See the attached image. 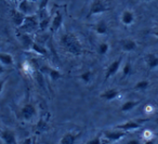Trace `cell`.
I'll list each match as a JSON object with an SVG mask.
<instances>
[{
	"mask_svg": "<svg viewBox=\"0 0 158 144\" xmlns=\"http://www.w3.org/2000/svg\"><path fill=\"white\" fill-rule=\"evenodd\" d=\"M61 44L68 53L73 55H80L82 53V44L77 36L72 33H66L62 36Z\"/></svg>",
	"mask_w": 158,
	"mask_h": 144,
	"instance_id": "cell-1",
	"label": "cell"
},
{
	"mask_svg": "<svg viewBox=\"0 0 158 144\" xmlns=\"http://www.w3.org/2000/svg\"><path fill=\"white\" fill-rule=\"evenodd\" d=\"M108 10L107 3L104 0H93L90 5V9H89V14L90 15H99Z\"/></svg>",
	"mask_w": 158,
	"mask_h": 144,
	"instance_id": "cell-2",
	"label": "cell"
},
{
	"mask_svg": "<svg viewBox=\"0 0 158 144\" xmlns=\"http://www.w3.org/2000/svg\"><path fill=\"white\" fill-rule=\"evenodd\" d=\"M18 10L20 12H22L23 14H25L26 16L28 15H34L35 11L38 10V7L35 6V2H31L28 0H21L19 3Z\"/></svg>",
	"mask_w": 158,
	"mask_h": 144,
	"instance_id": "cell-3",
	"label": "cell"
},
{
	"mask_svg": "<svg viewBox=\"0 0 158 144\" xmlns=\"http://www.w3.org/2000/svg\"><path fill=\"white\" fill-rule=\"evenodd\" d=\"M146 121V119H143V120H129V121H126L123 122L120 125H117L116 129L118 130H123L125 132L127 131H131V130H136V129L141 128L143 125V122Z\"/></svg>",
	"mask_w": 158,
	"mask_h": 144,
	"instance_id": "cell-4",
	"label": "cell"
},
{
	"mask_svg": "<svg viewBox=\"0 0 158 144\" xmlns=\"http://www.w3.org/2000/svg\"><path fill=\"white\" fill-rule=\"evenodd\" d=\"M103 135L106 139V141L115 142V141H118V140L123 139L126 135V132L123 130L116 129V130H114V131H105V132H103Z\"/></svg>",
	"mask_w": 158,
	"mask_h": 144,
	"instance_id": "cell-5",
	"label": "cell"
},
{
	"mask_svg": "<svg viewBox=\"0 0 158 144\" xmlns=\"http://www.w3.org/2000/svg\"><path fill=\"white\" fill-rule=\"evenodd\" d=\"M38 24H39V23H38V20L36 19V16L28 15V16H26L24 24H23L20 28L25 32H31V31H35V28L38 26Z\"/></svg>",
	"mask_w": 158,
	"mask_h": 144,
	"instance_id": "cell-6",
	"label": "cell"
},
{
	"mask_svg": "<svg viewBox=\"0 0 158 144\" xmlns=\"http://www.w3.org/2000/svg\"><path fill=\"white\" fill-rule=\"evenodd\" d=\"M120 21L123 25L126 26H130L134 23L135 21V14L132 10H123V13H121V16H120Z\"/></svg>",
	"mask_w": 158,
	"mask_h": 144,
	"instance_id": "cell-7",
	"label": "cell"
},
{
	"mask_svg": "<svg viewBox=\"0 0 158 144\" xmlns=\"http://www.w3.org/2000/svg\"><path fill=\"white\" fill-rule=\"evenodd\" d=\"M121 61H123V60H121V57H120V59L115 60L114 62H112V63L110 64V66H108L107 70H106V74H105L106 79L115 76V75L118 73L119 68H120V65H121Z\"/></svg>",
	"mask_w": 158,
	"mask_h": 144,
	"instance_id": "cell-8",
	"label": "cell"
},
{
	"mask_svg": "<svg viewBox=\"0 0 158 144\" xmlns=\"http://www.w3.org/2000/svg\"><path fill=\"white\" fill-rule=\"evenodd\" d=\"M62 24H63V15H62L61 12H56L53 16L52 21H51V25H50V31L55 33L61 28Z\"/></svg>",
	"mask_w": 158,
	"mask_h": 144,
	"instance_id": "cell-9",
	"label": "cell"
},
{
	"mask_svg": "<svg viewBox=\"0 0 158 144\" xmlns=\"http://www.w3.org/2000/svg\"><path fill=\"white\" fill-rule=\"evenodd\" d=\"M21 114H22V117L24 118L25 120L31 119V118H33L34 116L36 115L35 106H34L33 104L24 105V106H23V108H22V112H21Z\"/></svg>",
	"mask_w": 158,
	"mask_h": 144,
	"instance_id": "cell-10",
	"label": "cell"
},
{
	"mask_svg": "<svg viewBox=\"0 0 158 144\" xmlns=\"http://www.w3.org/2000/svg\"><path fill=\"white\" fill-rule=\"evenodd\" d=\"M0 137L6 144H16L15 133L11 130H3L0 133Z\"/></svg>",
	"mask_w": 158,
	"mask_h": 144,
	"instance_id": "cell-11",
	"label": "cell"
},
{
	"mask_svg": "<svg viewBox=\"0 0 158 144\" xmlns=\"http://www.w3.org/2000/svg\"><path fill=\"white\" fill-rule=\"evenodd\" d=\"M120 46H121V49L126 52H131V51H134L138 47V44H136L135 40L133 39H123L120 41Z\"/></svg>",
	"mask_w": 158,
	"mask_h": 144,
	"instance_id": "cell-12",
	"label": "cell"
},
{
	"mask_svg": "<svg viewBox=\"0 0 158 144\" xmlns=\"http://www.w3.org/2000/svg\"><path fill=\"white\" fill-rule=\"evenodd\" d=\"M145 63L149 70H156L158 67V55L155 53H148L145 57Z\"/></svg>",
	"mask_w": 158,
	"mask_h": 144,
	"instance_id": "cell-13",
	"label": "cell"
},
{
	"mask_svg": "<svg viewBox=\"0 0 158 144\" xmlns=\"http://www.w3.org/2000/svg\"><path fill=\"white\" fill-rule=\"evenodd\" d=\"M12 19H13L14 24L18 27H21L25 22V19H26V15L23 14L22 12H20L19 10H13L12 12Z\"/></svg>",
	"mask_w": 158,
	"mask_h": 144,
	"instance_id": "cell-14",
	"label": "cell"
},
{
	"mask_svg": "<svg viewBox=\"0 0 158 144\" xmlns=\"http://www.w3.org/2000/svg\"><path fill=\"white\" fill-rule=\"evenodd\" d=\"M118 95H119V91L117 89H107L103 93H101L100 96L102 99H104L105 101H113L116 98H118Z\"/></svg>",
	"mask_w": 158,
	"mask_h": 144,
	"instance_id": "cell-15",
	"label": "cell"
},
{
	"mask_svg": "<svg viewBox=\"0 0 158 144\" xmlns=\"http://www.w3.org/2000/svg\"><path fill=\"white\" fill-rule=\"evenodd\" d=\"M79 133H73V132H67L62 137L61 139V144H75L77 138L79 137Z\"/></svg>",
	"mask_w": 158,
	"mask_h": 144,
	"instance_id": "cell-16",
	"label": "cell"
},
{
	"mask_svg": "<svg viewBox=\"0 0 158 144\" xmlns=\"http://www.w3.org/2000/svg\"><path fill=\"white\" fill-rule=\"evenodd\" d=\"M139 104H140V102H139V101L129 100V101H127V102H125L123 105H121L120 111L123 112V113H128V112H130V111H132V109L135 108Z\"/></svg>",
	"mask_w": 158,
	"mask_h": 144,
	"instance_id": "cell-17",
	"label": "cell"
},
{
	"mask_svg": "<svg viewBox=\"0 0 158 144\" xmlns=\"http://www.w3.org/2000/svg\"><path fill=\"white\" fill-rule=\"evenodd\" d=\"M0 63L7 66H12L14 64V60L10 53H0Z\"/></svg>",
	"mask_w": 158,
	"mask_h": 144,
	"instance_id": "cell-18",
	"label": "cell"
},
{
	"mask_svg": "<svg viewBox=\"0 0 158 144\" xmlns=\"http://www.w3.org/2000/svg\"><path fill=\"white\" fill-rule=\"evenodd\" d=\"M44 72H47L49 74V76H50V78L52 79V81H56L59 80L60 78L62 77V74L59 72L57 70H55V68H51V67H44Z\"/></svg>",
	"mask_w": 158,
	"mask_h": 144,
	"instance_id": "cell-19",
	"label": "cell"
},
{
	"mask_svg": "<svg viewBox=\"0 0 158 144\" xmlns=\"http://www.w3.org/2000/svg\"><path fill=\"white\" fill-rule=\"evenodd\" d=\"M31 48L34 52L38 53V54L44 55V57H47V55H48V51H47V49L44 48V47H42L41 44H37V42H33V44H31Z\"/></svg>",
	"mask_w": 158,
	"mask_h": 144,
	"instance_id": "cell-20",
	"label": "cell"
},
{
	"mask_svg": "<svg viewBox=\"0 0 158 144\" xmlns=\"http://www.w3.org/2000/svg\"><path fill=\"white\" fill-rule=\"evenodd\" d=\"M107 29H108L107 24H106V22L104 20L100 21V22L95 25V32H97V34H99V35H105V34L107 33Z\"/></svg>",
	"mask_w": 158,
	"mask_h": 144,
	"instance_id": "cell-21",
	"label": "cell"
},
{
	"mask_svg": "<svg viewBox=\"0 0 158 144\" xmlns=\"http://www.w3.org/2000/svg\"><path fill=\"white\" fill-rule=\"evenodd\" d=\"M148 87H149L148 81L147 80H140L135 83V86H134V90H136V91H145V90L148 89Z\"/></svg>",
	"mask_w": 158,
	"mask_h": 144,
	"instance_id": "cell-22",
	"label": "cell"
},
{
	"mask_svg": "<svg viewBox=\"0 0 158 144\" xmlns=\"http://www.w3.org/2000/svg\"><path fill=\"white\" fill-rule=\"evenodd\" d=\"M108 50H110V46H108L107 42H102V44H99V49H98V51H99V54L100 55L107 54Z\"/></svg>",
	"mask_w": 158,
	"mask_h": 144,
	"instance_id": "cell-23",
	"label": "cell"
},
{
	"mask_svg": "<svg viewBox=\"0 0 158 144\" xmlns=\"http://www.w3.org/2000/svg\"><path fill=\"white\" fill-rule=\"evenodd\" d=\"M92 72H90V70H87V72L82 73L81 75H80V79H81L84 83H88L91 81V79H92Z\"/></svg>",
	"mask_w": 158,
	"mask_h": 144,
	"instance_id": "cell-24",
	"label": "cell"
},
{
	"mask_svg": "<svg viewBox=\"0 0 158 144\" xmlns=\"http://www.w3.org/2000/svg\"><path fill=\"white\" fill-rule=\"evenodd\" d=\"M130 74H132V65L130 62H127L123 68V75L126 77V76H129Z\"/></svg>",
	"mask_w": 158,
	"mask_h": 144,
	"instance_id": "cell-25",
	"label": "cell"
},
{
	"mask_svg": "<svg viewBox=\"0 0 158 144\" xmlns=\"http://www.w3.org/2000/svg\"><path fill=\"white\" fill-rule=\"evenodd\" d=\"M51 19H50V16H47V18H44V19H41V21H40V28L41 29H46L48 26H50L51 25Z\"/></svg>",
	"mask_w": 158,
	"mask_h": 144,
	"instance_id": "cell-26",
	"label": "cell"
},
{
	"mask_svg": "<svg viewBox=\"0 0 158 144\" xmlns=\"http://www.w3.org/2000/svg\"><path fill=\"white\" fill-rule=\"evenodd\" d=\"M86 144H102L101 137H100V135H98V137H95V138H93V139L89 140V141L87 142Z\"/></svg>",
	"mask_w": 158,
	"mask_h": 144,
	"instance_id": "cell-27",
	"label": "cell"
},
{
	"mask_svg": "<svg viewBox=\"0 0 158 144\" xmlns=\"http://www.w3.org/2000/svg\"><path fill=\"white\" fill-rule=\"evenodd\" d=\"M144 138L146 140H152V139H153V132H152V131H149V130L144 131Z\"/></svg>",
	"mask_w": 158,
	"mask_h": 144,
	"instance_id": "cell-28",
	"label": "cell"
},
{
	"mask_svg": "<svg viewBox=\"0 0 158 144\" xmlns=\"http://www.w3.org/2000/svg\"><path fill=\"white\" fill-rule=\"evenodd\" d=\"M127 144H141V142L136 139H132V140H129V141L127 142Z\"/></svg>",
	"mask_w": 158,
	"mask_h": 144,
	"instance_id": "cell-29",
	"label": "cell"
},
{
	"mask_svg": "<svg viewBox=\"0 0 158 144\" xmlns=\"http://www.w3.org/2000/svg\"><path fill=\"white\" fill-rule=\"evenodd\" d=\"M5 83H6V80H0V94H1V92H2L3 87H5Z\"/></svg>",
	"mask_w": 158,
	"mask_h": 144,
	"instance_id": "cell-30",
	"label": "cell"
},
{
	"mask_svg": "<svg viewBox=\"0 0 158 144\" xmlns=\"http://www.w3.org/2000/svg\"><path fill=\"white\" fill-rule=\"evenodd\" d=\"M23 144H33V139H31V138H27Z\"/></svg>",
	"mask_w": 158,
	"mask_h": 144,
	"instance_id": "cell-31",
	"label": "cell"
},
{
	"mask_svg": "<svg viewBox=\"0 0 158 144\" xmlns=\"http://www.w3.org/2000/svg\"><path fill=\"white\" fill-rule=\"evenodd\" d=\"M152 34H153V35L155 36V37L158 38V26L156 27V28H154V31H153V33H152Z\"/></svg>",
	"mask_w": 158,
	"mask_h": 144,
	"instance_id": "cell-32",
	"label": "cell"
},
{
	"mask_svg": "<svg viewBox=\"0 0 158 144\" xmlns=\"http://www.w3.org/2000/svg\"><path fill=\"white\" fill-rule=\"evenodd\" d=\"M144 144H155V142L153 141V139H152V140H146V141L144 142Z\"/></svg>",
	"mask_w": 158,
	"mask_h": 144,
	"instance_id": "cell-33",
	"label": "cell"
},
{
	"mask_svg": "<svg viewBox=\"0 0 158 144\" xmlns=\"http://www.w3.org/2000/svg\"><path fill=\"white\" fill-rule=\"evenodd\" d=\"M5 72V68H3V66H2V64H0V75L2 74V73Z\"/></svg>",
	"mask_w": 158,
	"mask_h": 144,
	"instance_id": "cell-34",
	"label": "cell"
},
{
	"mask_svg": "<svg viewBox=\"0 0 158 144\" xmlns=\"http://www.w3.org/2000/svg\"><path fill=\"white\" fill-rule=\"evenodd\" d=\"M28 1H31V2H37V1H38V0H28Z\"/></svg>",
	"mask_w": 158,
	"mask_h": 144,
	"instance_id": "cell-35",
	"label": "cell"
},
{
	"mask_svg": "<svg viewBox=\"0 0 158 144\" xmlns=\"http://www.w3.org/2000/svg\"><path fill=\"white\" fill-rule=\"evenodd\" d=\"M141 1H143V2H148V1H152V0H141Z\"/></svg>",
	"mask_w": 158,
	"mask_h": 144,
	"instance_id": "cell-36",
	"label": "cell"
},
{
	"mask_svg": "<svg viewBox=\"0 0 158 144\" xmlns=\"http://www.w3.org/2000/svg\"><path fill=\"white\" fill-rule=\"evenodd\" d=\"M11 1H14V2H16V1H18V0H11Z\"/></svg>",
	"mask_w": 158,
	"mask_h": 144,
	"instance_id": "cell-37",
	"label": "cell"
},
{
	"mask_svg": "<svg viewBox=\"0 0 158 144\" xmlns=\"http://www.w3.org/2000/svg\"><path fill=\"white\" fill-rule=\"evenodd\" d=\"M157 78H158V77H157Z\"/></svg>",
	"mask_w": 158,
	"mask_h": 144,
	"instance_id": "cell-38",
	"label": "cell"
}]
</instances>
